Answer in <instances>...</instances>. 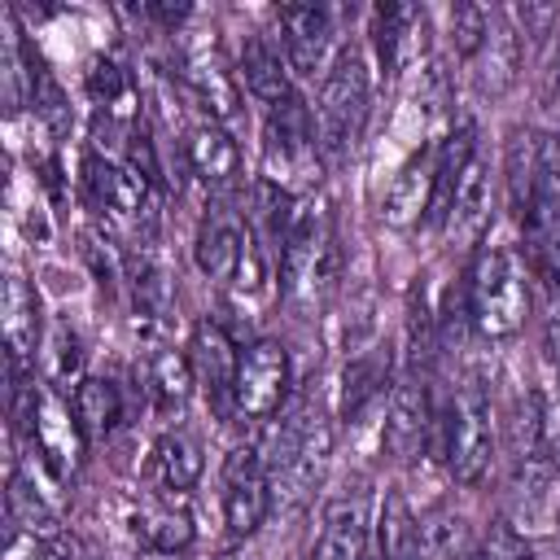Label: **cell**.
<instances>
[{
	"label": "cell",
	"mask_w": 560,
	"mask_h": 560,
	"mask_svg": "<svg viewBox=\"0 0 560 560\" xmlns=\"http://www.w3.org/2000/svg\"><path fill=\"white\" fill-rule=\"evenodd\" d=\"M267 472H271V490L280 494H306L324 468H328V455H332V424H328V411L315 394H302L293 402L280 407V416L267 420L262 438L254 442Z\"/></svg>",
	"instance_id": "cell-1"
},
{
	"label": "cell",
	"mask_w": 560,
	"mask_h": 560,
	"mask_svg": "<svg viewBox=\"0 0 560 560\" xmlns=\"http://www.w3.org/2000/svg\"><path fill=\"white\" fill-rule=\"evenodd\" d=\"M368 105H372V70L359 44H346L332 66L324 70L319 83V101H315V140L319 153L341 158L359 144L363 122H368Z\"/></svg>",
	"instance_id": "cell-2"
},
{
	"label": "cell",
	"mask_w": 560,
	"mask_h": 560,
	"mask_svg": "<svg viewBox=\"0 0 560 560\" xmlns=\"http://www.w3.org/2000/svg\"><path fill=\"white\" fill-rule=\"evenodd\" d=\"M468 324L481 337H512L529 315L525 262L508 245H481L468 271Z\"/></svg>",
	"instance_id": "cell-3"
},
{
	"label": "cell",
	"mask_w": 560,
	"mask_h": 560,
	"mask_svg": "<svg viewBox=\"0 0 560 560\" xmlns=\"http://www.w3.org/2000/svg\"><path fill=\"white\" fill-rule=\"evenodd\" d=\"M438 424H442L446 472L459 486H477L490 468V455H494V420H490V398H486L481 381H464L451 394Z\"/></svg>",
	"instance_id": "cell-4"
},
{
	"label": "cell",
	"mask_w": 560,
	"mask_h": 560,
	"mask_svg": "<svg viewBox=\"0 0 560 560\" xmlns=\"http://www.w3.org/2000/svg\"><path fill=\"white\" fill-rule=\"evenodd\" d=\"M332 223H328V210L324 201L315 197H302L298 201V214H293V228L280 245V284L289 298H315L319 284H328L332 276Z\"/></svg>",
	"instance_id": "cell-5"
},
{
	"label": "cell",
	"mask_w": 560,
	"mask_h": 560,
	"mask_svg": "<svg viewBox=\"0 0 560 560\" xmlns=\"http://www.w3.org/2000/svg\"><path fill=\"white\" fill-rule=\"evenodd\" d=\"M529 236V258L538 276L556 289L560 284V140L547 136L538 153V175L529 188V206L521 214Z\"/></svg>",
	"instance_id": "cell-6"
},
{
	"label": "cell",
	"mask_w": 560,
	"mask_h": 560,
	"mask_svg": "<svg viewBox=\"0 0 560 560\" xmlns=\"http://www.w3.org/2000/svg\"><path fill=\"white\" fill-rule=\"evenodd\" d=\"M271 472L254 442H241L223 459V525L232 538H249L271 512Z\"/></svg>",
	"instance_id": "cell-7"
},
{
	"label": "cell",
	"mask_w": 560,
	"mask_h": 560,
	"mask_svg": "<svg viewBox=\"0 0 560 560\" xmlns=\"http://www.w3.org/2000/svg\"><path fill=\"white\" fill-rule=\"evenodd\" d=\"M26 420H31V446L44 455V464L57 472V477H70L83 459V429L74 420V407L66 394H57L52 385H31V398H26Z\"/></svg>",
	"instance_id": "cell-8"
},
{
	"label": "cell",
	"mask_w": 560,
	"mask_h": 560,
	"mask_svg": "<svg viewBox=\"0 0 560 560\" xmlns=\"http://www.w3.org/2000/svg\"><path fill=\"white\" fill-rule=\"evenodd\" d=\"M289 398V350L271 337L241 350L236 363V416L271 420Z\"/></svg>",
	"instance_id": "cell-9"
},
{
	"label": "cell",
	"mask_w": 560,
	"mask_h": 560,
	"mask_svg": "<svg viewBox=\"0 0 560 560\" xmlns=\"http://www.w3.org/2000/svg\"><path fill=\"white\" fill-rule=\"evenodd\" d=\"M83 188H88V201L105 210L109 219H140L153 206V184L131 162L109 158V153H88Z\"/></svg>",
	"instance_id": "cell-10"
},
{
	"label": "cell",
	"mask_w": 560,
	"mask_h": 560,
	"mask_svg": "<svg viewBox=\"0 0 560 560\" xmlns=\"http://www.w3.org/2000/svg\"><path fill=\"white\" fill-rule=\"evenodd\" d=\"M429 429H433V402H429V385L420 376H402L389 394V407H385V424H381V446L389 459L398 464H411L424 442H429Z\"/></svg>",
	"instance_id": "cell-11"
},
{
	"label": "cell",
	"mask_w": 560,
	"mask_h": 560,
	"mask_svg": "<svg viewBox=\"0 0 560 560\" xmlns=\"http://www.w3.org/2000/svg\"><path fill=\"white\" fill-rule=\"evenodd\" d=\"M276 44L293 74H315L332 44V13L324 4H280L276 9Z\"/></svg>",
	"instance_id": "cell-12"
},
{
	"label": "cell",
	"mask_w": 560,
	"mask_h": 560,
	"mask_svg": "<svg viewBox=\"0 0 560 560\" xmlns=\"http://www.w3.org/2000/svg\"><path fill=\"white\" fill-rule=\"evenodd\" d=\"M249 241H254V228H249L236 210L214 206V210H206V219H201V228H197L192 258H197V267H201L210 280H236Z\"/></svg>",
	"instance_id": "cell-13"
},
{
	"label": "cell",
	"mask_w": 560,
	"mask_h": 560,
	"mask_svg": "<svg viewBox=\"0 0 560 560\" xmlns=\"http://www.w3.org/2000/svg\"><path fill=\"white\" fill-rule=\"evenodd\" d=\"M188 359H192V372H197V385L206 389V398L219 411H236V363H241V350L232 346V337L219 324L201 319L192 328Z\"/></svg>",
	"instance_id": "cell-14"
},
{
	"label": "cell",
	"mask_w": 560,
	"mask_h": 560,
	"mask_svg": "<svg viewBox=\"0 0 560 560\" xmlns=\"http://www.w3.org/2000/svg\"><path fill=\"white\" fill-rule=\"evenodd\" d=\"M131 538L149 551V556H184L188 547H192V516H188V508H184V499L179 494H153V499H144V503H136L131 508Z\"/></svg>",
	"instance_id": "cell-15"
},
{
	"label": "cell",
	"mask_w": 560,
	"mask_h": 560,
	"mask_svg": "<svg viewBox=\"0 0 560 560\" xmlns=\"http://www.w3.org/2000/svg\"><path fill=\"white\" fill-rule=\"evenodd\" d=\"M372 521L359 494L328 499L319 512V538L311 547V560H368Z\"/></svg>",
	"instance_id": "cell-16"
},
{
	"label": "cell",
	"mask_w": 560,
	"mask_h": 560,
	"mask_svg": "<svg viewBox=\"0 0 560 560\" xmlns=\"http://www.w3.org/2000/svg\"><path fill=\"white\" fill-rule=\"evenodd\" d=\"M184 162H188V171H192L210 192L232 188L236 175H241V149H236L232 131L219 127V122H210V118L188 131V140H184Z\"/></svg>",
	"instance_id": "cell-17"
},
{
	"label": "cell",
	"mask_w": 560,
	"mask_h": 560,
	"mask_svg": "<svg viewBox=\"0 0 560 560\" xmlns=\"http://www.w3.org/2000/svg\"><path fill=\"white\" fill-rule=\"evenodd\" d=\"M433 166H438V144L411 153L398 166V175H394V184L385 192V206H381L389 228L424 223V210H429V197H433Z\"/></svg>",
	"instance_id": "cell-18"
},
{
	"label": "cell",
	"mask_w": 560,
	"mask_h": 560,
	"mask_svg": "<svg viewBox=\"0 0 560 560\" xmlns=\"http://www.w3.org/2000/svg\"><path fill=\"white\" fill-rule=\"evenodd\" d=\"M289 74H293V70H289V61H284V52H280L276 39L249 35V39L241 44V83H245V92H249L258 105L276 109V105H284V101H293L298 92H293Z\"/></svg>",
	"instance_id": "cell-19"
},
{
	"label": "cell",
	"mask_w": 560,
	"mask_h": 560,
	"mask_svg": "<svg viewBox=\"0 0 560 560\" xmlns=\"http://www.w3.org/2000/svg\"><path fill=\"white\" fill-rule=\"evenodd\" d=\"M188 83H192V96L201 101V109L210 114V122H219V127L241 122V83L223 66L219 52H197L188 61Z\"/></svg>",
	"instance_id": "cell-20"
},
{
	"label": "cell",
	"mask_w": 560,
	"mask_h": 560,
	"mask_svg": "<svg viewBox=\"0 0 560 560\" xmlns=\"http://www.w3.org/2000/svg\"><path fill=\"white\" fill-rule=\"evenodd\" d=\"M516 70H521V35L494 13V18H490V31H486V44H481L477 57H472L477 92H486V96L508 92L512 79H516Z\"/></svg>",
	"instance_id": "cell-21"
},
{
	"label": "cell",
	"mask_w": 560,
	"mask_h": 560,
	"mask_svg": "<svg viewBox=\"0 0 560 560\" xmlns=\"http://www.w3.org/2000/svg\"><path fill=\"white\" fill-rule=\"evenodd\" d=\"M0 328H4L9 359H18V363L35 359V350L44 341V332H39V298H35V289L18 271H9V280H4V315H0Z\"/></svg>",
	"instance_id": "cell-22"
},
{
	"label": "cell",
	"mask_w": 560,
	"mask_h": 560,
	"mask_svg": "<svg viewBox=\"0 0 560 560\" xmlns=\"http://www.w3.org/2000/svg\"><path fill=\"white\" fill-rule=\"evenodd\" d=\"M206 459H201V446L197 438L188 433H162L149 451V481L162 490V494H184L197 486Z\"/></svg>",
	"instance_id": "cell-23"
},
{
	"label": "cell",
	"mask_w": 560,
	"mask_h": 560,
	"mask_svg": "<svg viewBox=\"0 0 560 560\" xmlns=\"http://www.w3.org/2000/svg\"><path fill=\"white\" fill-rule=\"evenodd\" d=\"M385 381H389V354H385V350L354 354V359L346 363V372H341V398H337L341 420H359L372 402H381Z\"/></svg>",
	"instance_id": "cell-24"
},
{
	"label": "cell",
	"mask_w": 560,
	"mask_h": 560,
	"mask_svg": "<svg viewBox=\"0 0 560 560\" xmlns=\"http://www.w3.org/2000/svg\"><path fill=\"white\" fill-rule=\"evenodd\" d=\"M39 368H44V381L57 394H66V398L88 381L83 376V341H79V332L66 319H57L44 332V341H39Z\"/></svg>",
	"instance_id": "cell-25"
},
{
	"label": "cell",
	"mask_w": 560,
	"mask_h": 560,
	"mask_svg": "<svg viewBox=\"0 0 560 560\" xmlns=\"http://www.w3.org/2000/svg\"><path fill=\"white\" fill-rule=\"evenodd\" d=\"M192 385H197V372H192V359L184 350H158V354H149V363H144V394H149V402L158 411L184 407L188 394H192Z\"/></svg>",
	"instance_id": "cell-26"
},
{
	"label": "cell",
	"mask_w": 560,
	"mask_h": 560,
	"mask_svg": "<svg viewBox=\"0 0 560 560\" xmlns=\"http://www.w3.org/2000/svg\"><path fill=\"white\" fill-rule=\"evenodd\" d=\"M420 538V521L411 512V503L389 490L376 508V525H372V542H376V560H411Z\"/></svg>",
	"instance_id": "cell-27"
},
{
	"label": "cell",
	"mask_w": 560,
	"mask_h": 560,
	"mask_svg": "<svg viewBox=\"0 0 560 560\" xmlns=\"http://www.w3.org/2000/svg\"><path fill=\"white\" fill-rule=\"evenodd\" d=\"M472 556H477V542H472L464 516L438 508L420 521V538H416L411 560H472Z\"/></svg>",
	"instance_id": "cell-28"
},
{
	"label": "cell",
	"mask_w": 560,
	"mask_h": 560,
	"mask_svg": "<svg viewBox=\"0 0 560 560\" xmlns=\"http://www.w3.org/2000/svg\"><path fill=\"white\" fill-rule=\"evenodd\" d=\"M486 219H490V166L477 153L468 162L464 179H459V192H455V210H451L446 232H455L459 241H477L481 228H486Z\"/></svg>",
	"instance_id": "cell-29"
},
{
	"label": "cell",
	"mask_w": 560,
	"mask_h": 560,
	"mask_svg": "<svg viewBox=\"0 0 560 560\" xmlns=\"http://www.w3.org/2000/svg\"><path fill=\"white\" fill-rule=\"evenodd\" d=\"M70 407H74V420L83 429L88 442H105L122 416V398H118V385L105 381V376H88L74 394H70Z\"/></svg>",
	"instance_id": "cell-30"
},
{
	"label": "cell",
	"mask_w": 560,
	"mask_h": 560,
	"mask_svg": "<svg viewBox=\"0 0 560 560\" xmlns=\"http://www.w3.org/2000/svg\"><path fill=\"white\" fill-rule=\"evenodd\" d=\"M9 525H13L18 534L35 538V542H52V538L66 534L61 521H57V512H52V508L44 503V494L35 490V481H26L18 468L9 472Z\"/></svg>",
	"instance_id": "cell-31"
},
{
	"label": "cell",
	"mask_w": 560,
	"mask_h": 560,
	"mask_svg": "<svg viewBox=\"0 0 560 560\" xmlns=\"http://www.w3.org/2000/svg\"><path fill=\"white\" fill-rule=\"evenodd\" d=\"M424 31V13L411 9V4H381L372 13V35H376V57H381V70L385 74H398L402 66V48L407 39Z\"/></svg>",
	"instance_id": "cell-32"
},
{
	"label": "cell",
	"mask_w": 560,
	"mask_h": 560,
	"mask_svg": "<svg viewBox=\"0 0 560 560\" xmlns=\"http://www.w3.org/2000/svg\"><path fill=\"white\" fill-rule=\"evenodd\" d=\"M538 153H542V140H534L529 131H512V144H508V201H512L516 219L529 206V188H534V175H538Z\"/></svg>",
	"instance_id": "cell-33"
},
{
	"label": "cell",
	"mask_w": 560,
	"mask_h": 560,
	"mask_svg": "<svg viewBox=\"0 0 560 560\" xmlns=\"http://www.w3.org/2000/svg\"><path fill=\"white\" fill-rule=\"evenodd\" d=\"M490 9H481V4H455L451 9V44H455V52L459 57H477V48L486 44V31H490Z\"/></svg>",
	"instance_id": "cell-34"
},
{
	"label": "cell",
	"mask_w": 560,
	"mask_h": 560,
	"mask_svg": "<svg viewBox=\"0 0 560 560\" xmlns=\"http://www.w3.org/2000/svg\"><path fill=\"white\" fill-rule=\"evenodd\" d=\"M472 560H534V547H529V538H525L512 521H494V525L481 534Z\"/></svg>",
	"instance_id": "cell-35"
},
{
	"label": "cell",
	"mask_w": 560,
	"mask_h": 560,
	"mask_svg": "<svg viewBox=\"0 0 560 560\" xmlns=\"http://www.w3.org/2000/svg\"><path fill=\"white\" fill-rule=\"evenodd\" d=\"M153 560H184V556H153Z\"/></svg>",
	"instance_id": "cell-36"
}]
</instances>
